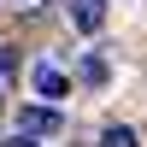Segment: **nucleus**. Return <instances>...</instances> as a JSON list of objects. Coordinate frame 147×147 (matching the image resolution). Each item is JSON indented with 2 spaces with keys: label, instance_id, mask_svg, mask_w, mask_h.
<instances>
[{
  "label": "nucleus",
  "instance_id": "nucleus-1",
  "mask_svg": "<svg viewBox=\"0 0 147 147\" xmlns=\"http://www.w3.org/2000/svg\"><path fill=\"white\" fill-rule=\"evenodd\" d=\"M30 77H35V94H41V100H65V88H71V77H65L59 65H47V59L30 71Z\"/></svg>",
  "mask_w": 147,
  "mask_h": 147
},
{
  "label": "nucleus",
  "instance_id": "nucleus-2",
  "mask_svg": "<svg viewBox=\"0 0 147 147\" xmlns=\"http://www.w3.org/2000/svg\"><path fill=\"white\" fill-rule=\"evenodd\" d=\"M18 124H24V136H53L65 118H59L53 106H24V112H18Z\"/></svg>",
  "mask_w": 147,
  "mask_h": 147
},
{
  "label": "nucleus",
  "instance_id": "nucleus-3",
  "mask_svg": "<svg viewBox=\"0 0 147 147\" xmlns=\"http://www.w3.org/2000/svg\"><path fill=\"white\" fill-rule=\"evenodd\" d=\"M71 24L77 30H100L106 24V0H71Z\"/></svg>",
  "mask_w": 147,
  "mask_h": 147
},
{
  "label": "nucleus",
  "instance_id": "nucleus-4",
  "mask_svg": "<svg viewBox=\"0 0 147 147\" xmlns=\"http://www.w3.org/2000/svg\"><path fill=\"white\" fill-rule=\"evenodd\" d=\"M106 77H112V71H106V59H100V53H82V82H94V88H100Z\"/></svg>",
  "mask_w": 147,
  "mask_h": 147
},
{
  "label": "nucleus",
  "instance_id": "nucleus-5",
  "mask_svg": "<svg viewBox=\"0 0 147 147\" xmlns=\"http://www.w3.org/2000/svg\"><path fill=\"white\" fill-rule=\"evenodd\" d=\"M100 147H136V129H124V124H112V129L100 136Z\"/></svg>",
  "mask_w": 147,
  "mask_h": 147
},
{
  "label": "nucleus",
  "instance_id": "nucleus-6",
  "mask_svg": "<svg viewBox=\"0 0 147 147\" xmlns=\"http://www.w3.org/2000/svg\"><path fill=\"white\" fill-rule=\"evenodd\" d=\"M12 71H18V53H12V47H0V82H6Z\"/></svg>",
  "mask_w": 147,
  "mask_h": 147
},
{
  "label": "nucleus",
  "instance_id": "nucleus-7",
  "mask_svg": "<svg viewBox=\"0 0 147 147\" xmlns=\"http://www.w3.org/2000/svg\"><path fill=\"white\" fill-rule=\"evenodd\" d=\"M6 147H41V141H35V136H18V141H6Z\"/></svg>",
  "mask_w": 147,
  "mask_h": 147
}]
</instances>
